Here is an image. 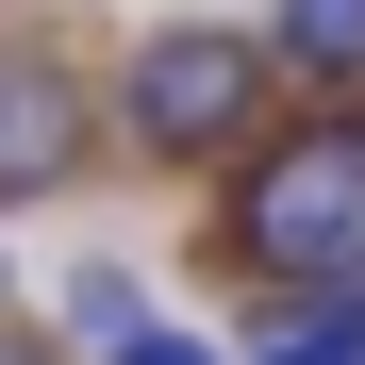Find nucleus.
Wrapping results in <instances>:
<instances>
[{
  "instance_id": "obj_7",
  "label": "nucleus",
  "mask_w": 365,
  "mask_h": 365,
  "mask_svg": "<svg viewBox=\"0 0 365 365\" xmlns=\"http://www.w3.org/2000/svg\"><path fill=\"white\" fill-rule=\"evenodd\" d=\"M100 365H232V349H200V332H166V316H133V332H116Z\"/></svg>"
},
{
  "instance_id": "obj_4",
  "label": "nucleus",
  "mask_w": 365,
  "mask_h": 365,
  "mask_svg": "<svg viewBox=\"0 0 365 365\" xmlns=\"http://www.w3.org/2000/svg\"><path fill=\"white\" fill-rule=\"evenodd\" d=\"M266 67H316V83H365V0H282Z\"/></svg>"
},
{
  "instance_id": "obj_6",
  "label": "nucleus",
  "mask_w": 365,
  "mask_h": 365,
  "mask_svg": "<svg viewBox=\"0 0 365 365\" xmlns=\"http://www.w3.org/2000/svg\"><path fill=\"white\" fill-rule=\"evenodd\" d=\"M133 316H150V282H133V266H67V332H83V349H116Z\"/></svg>"
},
{
  "instance_id": "obj_5",
  "label": "nucleus",
  "mask_w": 365,
  "mask_h": 365,
  "mask_svg": "<svg viewBox=\"0 0 365 365\" xmlns=\"http://www.w3.org/2000/svg\"><path fill=\"white\" fill-rule=\"evenodd\" d=\"M250 365H365V282H316V299H299Z\"/></svg>"
},
{
  "instance_id": "obj_3",
  "label": "nucleus",
  "mask_w": 365,
  "mask_h": 365,
  "mask_svg": "<svg viewBox=\"0 0 365 365\" xmlns=\"http://www.w3.org/2000/svg\"><path fill=\"white\" fill-rule=\"evenodd\" d=\"M83 150H100L83 67H67V50H0V216H17V200H67Z\"/></svg>"
},
{
  "instance_id": "obj_8",
  "label": "nucleus",
  "mask_w": 365,
  "mask_h": 365,
  "mask_svg": "<svg viewBox=\"0 0 365 365\" xmlns=\"http://www.w3.org/2000/svg\"><path fill=\"white\" fill-rule=\"evenodd\" d=\"M0 365H67V349H34V332H0Z\"/></svg>"
},
{
  "instance_id": "obj_1",
  "label": "nucleus",
  "mask_w": 365,
  "mask_h": 365,
  "mask_svg": "<svg viewBox=\"0 0 365 365\" xmlns=\"http://www.w3.org/2000/svg\"><path fill=\"white\" fill-rule=\"evenodd\" d=\"M216 250L266 266L282 299L365 282V100L299 116V133H250V166H232V200H216Z\"/></svg>"
},
{
  "instance_id": "obj_2",
  "label": "nucleus",
  "mask_w": 365,
  "mask_h": 365,
  "mask_svg": "<svg viewBox=\"0 0 365 365\" xmlns=\"http://www.w3.org/2000/svg\"><path fill=\"white\" fill-rule=\"evenodd\" d=\"M266 34H232V17H166L133 34V67H116V133H133L150 166H232L266 133Z\"/></svg>"
}]
</instances>
